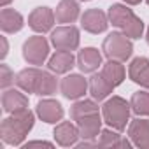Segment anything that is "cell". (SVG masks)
Returning <instances> with one entry per match:
<instances>
[{"mask_svg":"<svg viewBox=\"0 0 149 149\" xmlns=\"http://www.w3.org/2000/svg\"><path fill=\"white\" fill-rule=\"evenodd\" d=\"M97 142H98V147H125V149H130L133 146L132 140L123 139L118 133V130H114L111 126L100 132V139Z\"/></svg>","mask_w":149,"mask_h":149,"instance_id":"cell-22","label":"cell"},{"mask_svg":"<svg viewBox=\"0 0 149 149\" xmlns=\"http://www.w3.org/2000/svg\"><path fill=\"white\" fill-rule=\"evenodd\" d=\"M146 40H147V44H149V28H147V33H146Z\"/></svg>","mask_w":149,"mask_h":149,"instance_id":"cell-33","label":"cell"},{"mask_svg":"<svg viewBox=\"0 0 149 149\" xmlns=\"http://www.w3.org/2000/svg\"><path fill=\"white\" fill-rule=\"evenodd\" d=\"M81 26L90 33H102L109 26V16L102 9H88L81 16Z\"/></svg>","mask_w":149,"mask_h":149,"instance_id":"cell-9","label":"cell"},{"mask_svg":"<svg viewBox=\"0 0 149 149\" xmlns=\"http://www.w3.org/2000/svg\"><path fill=\"white\" fill-rule=\"evenodd\" d=\"M77 128H79V135L83 140H95L100 132H102V118L100 112H93L88 116H83L76 121Z\"/></svg>","mask_w":149,"mask_h":149,"instance_id":"cell-11","label":"cell"},{"mask_svg":"<svg viewBox=\"0 0 149 149\" xmlns=\"http://www.w3.org/2000/svg\"><path fill=\"white\" fill-rule=\"evenodd\" d=\"M53 137L56 140L58 146L61 147H70V146H76L79 140V128L77 125H74L70 121H60L53 132Z\"/></svg>","mask_w":149,"mask_h":149,"instance_id":"cell-10","label":"cell"},{"mask_svg":"<svg viewBox=\"0 0 149 149\" xmlns=\"http://www.w3.org/2000/svg\"><path fill=\"white\" fill-rule=\"evenodd\" d=\"M33 146H46V147H53V144H51V142H47V140H33V142L25 144V147H26V149H28V147H33Z\"/></svg>","mask_w":149,"mask_h":149,"instance_id":"cell-30","label":"cell"},{"mask_svg":"<svg viewBox=\"0 0 149 149\" xmlns=\"http://www.w3.org/2000/svg\"><path fill=\"white\" fill-rule=\"evenodd\" d=\"M102 51L107 56V60L126 61L133 53V44L130 37H126L123 32H112L104 39Z\"/></svg>","mask_w":149,"mask_h":149,"instance_id":"cell-3","label":"cell"},{"mask_svg":"<svg viewBox=\"0 0 149 149\" xmlns=\"http://www.w3.org/2000/svg\"><path fill=\"white\" fill-rule=\"evenodd\" d=\"M21 91L19 90H6L2 93V109H4V112L13 114L19 109L28 107V97Z\"/></svg>","mask_w":149,"mask_h":149,"instance_id":"cell-17","label":"cell"},{"mask_svg":"<svg viewBox=\"0 0 149 149\" xmlns=\"http://www.w3.org/2000/svg\"><path fill=\"white\" fill-rule=\"evenodd\" d=\"M49 56V42L42 35L28 37L23 44V58L28 65H42Z\"/></svg>","mask_w":149,"mask_h":149,"instance_id":"cell-4","label":"cell"},{"mask_svg":"<svg viewBox=\"0 0 149 149\" xmlns=\"http://www.w3.org/2000/svg\"><path fill=\"white\" fill-rule=\"evenodd\" d=\"M58 90V79L56 76H53V72H46L42 70L40 72V77H39V83H37V90H35V95H40V97H49L53 93H56Z\"/></svg>","mask_w":149,"mask_h":149,"instance_id":"cell-24","label":"cell"},{"mask_svg":"<svg viewBox=\"0 0 149 149\" xmlns=\"http://www.w3.org/2000/svg\"><path fill=\"white\" fill-rule=\"evenodd\" d=\"M77 67L84 74H93L98 67H102V53L97 47H84L77 54Z\"/></svg>","mask_w":149,"mask_h":149,"instance_id":"cell-15","label":"cell"},{"mask_svg":"<svg viewBox=\"0 0 149 149\" xmlns=\"http://www.w3.org/2000/svg\"><path fill=\"white\" fill-rule=\"evenodd\" d=\"M123 2H125L126 6H139L142 0H123Z\"/></svg>","mask_w":149,"mask_h":149,"instance_id":"cell-31","label":"cell"},{"mask_svg":"<svg viewBox=\"0 0 149 149\" xmlns=\"http://www.w3.org/2000/svg\"><path fill=\"white\" fill-rule=\"evenodd\" d=\"M132 112L137 116H149V91H137L130 100Z\"/></svg>","mask_w":149,"mask_h":149,"instance_id":"cell-26","label":"cell"},{"mask_svg":"<svg viewBox=\"0 0 149 149\" xmlns=\"http://www.w3.org/2000/svg\"><path fill=\"white\" fill-rule=\"evenodd\" d=\"M112 90H114V86L102 76V72L100 74H93V76L90 77V81H88V91H90V95L95 100L107 98L109 95H112Z\"/></svg>","mask_w":149,"mask_h":149,"instance_id":"cell-20","label":"cell"},{"mask_svg":"<svg viewBox=\"0 0 149 149\" xmlns=\"http://www.w3.org/2000/svg\"><path fill=\"white\" fill-rule=\"evenodd\" d=\"M35 123V116L33 112L26 107V109H19L16 112H13L9 118L2 119L0 125V137L2 140L9 146H21L26 139V135L30 133V130L33 128Z\"/></svg>","mask_w":149,"mask_h":149,"instance_id":"cell-1","label":"cell"},{"mask_svg":"<svg viewBox=\"0 0 149 149\" xmlns=\"http://www.w3.org/2000/svg\"><path fill=\"white\" fill-rule=\"evenodd\" d=\"M130 111H132L130 102H126L121 97H111L102 105L104 121L118 132H123L126 128V123L130 121Z\"/></svg>","mask_w":149,"mask_h":149,"instance_id":"cell-2","label":"cell"},{"mask_svg":"<svg viewBox=\"0 0 149 149\" xmlns=\"http://www.w3.org/2000/svg\"><path fill=\"white\" fill-rule=\"evenodd\" d=\"M128 137L133 146L140 149H149V119H132L128 125Z\"/></svg>","mask_w":149,"mask_h":149,"instance_id":"cell-12","label":"cell"},{"mask_svg":"<svg viewBox=\"0 0 149 149\" xmlns=\"http://www.w3.org/2000/svg\"><path fill=\"white\" fill-rule=\"evenodd\" d=\"M146 2H147V4H149V0H146Z\"/></svg>","mask_w":149,"mask_h":149,"instance_id":"cell-35","label":"cell"},{"mask_svg":"<svg viewBox=\"0 0 149 149\" xmlns=\"http://www.w3.org/2000/svg\"><path fill=\"white\" fill-rule=\"evenodd\" d=\"M79 42H81L79 28L74 25H63V26H58L51 32V44L56 49L76 51L79 47Z\"/></svg>","mask_w":149,"mask_h":149,"instance_id":"cell-5","label":"cell"},{"mask_svg":"<svg viewBox=\"0 0 149 149\" xmlns=\"http://www.w3.org/2000/svg\"><path fill=\"white\" fill-rule=\"evenodd\" d=\"M107 16H109V23H111L112 26L123 28V26H125V25L135 16V14H133L132 9H128V7L123 6V4H112V6L109 7Z\"/></svg>","mask_w":149,"mask_h":149,"instance_id":"cell-23","label":"cell"},{"mask_svg":"<svg viewBox=\"0 0 149 149\" xmlns=\"http://www.w3.org/2000/svg\"><path fill=\"white\" fill-rule=\"evenodd\" d=\"M93 112H100V107L98 104L93 100H77L76 104H74L70 107V118L74 121H77L79 118L83 116H88V114H93Z\"/></svg>","mask_w":149,"mask_h":149,"instance_id":"cell-25","label":"cell"},{"mask_svg":"<svg viewBox=\"0 0 149 149\" xmlns=\"http://www.w3.org/2000/svg\"><path fill=\"white\" fill-rule=\"evenodd\" d=\"M54 21H56L54 13L49 7H35L28 16V26L37 33H46L53 30Z\"/></svg>","mask_w":149,"mask_h":149,"instance_id":"cell-7","label":"cell"},{"mask_svg":"<svg viewBox=\"0 0 149 149\" xmlns=\"http://www.w3.org/2000/svg\"><path fill=\"white\" fill-rule=\"evenodd\" d=\"M60 90H61V95L65 98H68V100H79L88 91V81L81 76V74H70V76H65L61 79Z\"/></svg>","mask_w":149,"mask_h":149,"instance_id":"cell-6","label":"cell"},{"mask_svg":"<svg viewBox=\"0 0 149 149\" xmlns=\"http://www.w3.org/2000/svg\"><path fill=\"white\" fill-rule=\"evenodd\" d=\"M128 77L135 84L149 90V60L144 56L133 58L128 67Z\"/></svg>","mask_w":149,"mask_h":149,"instance_id":"cell-13","label":"cell"},{"mask_svg":"<svg viewBox=\"0 0 149 149\" xmlns=\"http://www.w3.org/2000/svg\"><path fill=\"white\" fill-rule=\"evenodd\" d=\"M11 2H13V0H0V6H2V7H7Z\"/></svg>","mask_w":149,"mask_h":149,"instance_id":"cell-32","label":"cell"},{"mask_svg":"<svg viewBox=\"0 0 149 149\" xmlns=\"http://www.w3.org/2000/svg\"><path fill=\"white\" fill-rule=\"evenodd\" d=\"M13 83H16V77H14L13 70L6 63H2L0 65V86H2L4 90H7Z\"/></svg>","mask_w":149,"mask_h":149,"instance_id":"cell-28","label":"cell"},{"mask_svg":"<svg viewBox=\"0 0 149 149\" xmlns=\"http://www.w3.org/2000/svg\"><path fill=\"white\" fill-rule=\"evenodd\" d=\"M77 58L72 54V51H63V49H56V53L49 58L47 61V68L54 74H67L72 70V67L76 65Z\"/></svg>","mask_w":149,"mask_h":149,"instance_id":"cell-14","label":"cell"},{"mask_svg":"<svg viewBox=\"0 0 149 149\" xmlns=\"http://www.w3.org/2000/svg\"><path fill=\"white\" fill-rule=\"evenodd\" d=\"M83 2H88V0H83Z\"/></svg>","mask_w":149,"mask_h":149,"instance_id":"cell-34","label":"cell"},{"mask_svg":"<svg viewBox=\"0 0 149 149\" xmlns=\"http://www.w3.org/2000/svg\"><path fill=\"white\" fill-rule=\"evenodd\" d=\"M81 16V7L77 4V0H60V4L56 6L54 18L56 23L70 25Z\"/></svg>","mask_w":149,"mask_h":149,"instance_id":"cell-16","label":"cell"},{"mask_svg":"<svg viewBox=\"0 0 149 149\" xmlns=\"http://www.w3.org/2000/svg\"><path fill=\"white\" fill-rule=\"evenodd\" d=\"M102 76H104V77L114 86V88L119 86V84L125 81V76H126L123 61H118V60H107V63L102 65Z\"/></svg>","mask_w":149,"mask_h":149,"instance_id":"cell-21","label":"cell"},{"mask_svg":"<svg viewBox=\"0 0 149 149\" xmlns=\"http://www.w3.org/2000/svg\"><path fill=\"white\" fill-rule=\"evenodd\" d=\"M37 116L47 123V125H58L61 119H63V107L58 100H53V98H44L37 104V109H35Z\"/></svg>","mask_w":149,"mask_h":149,"instance_id":"cell-8","label":"cell"},{"mask_svg":"<svg viewBox=\"0 0 149 149\" xmlns=\"http://www.w3.org/2000/svg\"><path fill=\"white\" fill-rule=\"evenodd\" d=\"M40 72L37 67H28V68H23L16 74V84L19 90H23L25 93H35L37 90V83H39V77H40Z\"/></svg>","mask_w":149,"mask_h":149,"instance_id":"cell-19","label":"cell"},{"mask_svg":"<svg viewBox=\"0 0 149 149\" xmlns=\"http://www.w3.org/2000/svg\"><path fill=\"white\" fill-rule=\"evenodd\" d=\"M123 33L130 39H140L142 33H144V21L139 18V16H133L123 28Z\"/></svg>","mask_w":149,"mask_h":149,"instance_id":"cell-27","label":"cell"},{"mask_svg":"<svg viewBox=\"0 0 149 149\" xmlns=\"http://www.w3.org/2000/svg\"><path fill=\"white\" fill-rule=\"evenodd\" d=\"M0 44H2V51H0V58H6L7 56V51H9V46H7V39L6 37H0Z\"/></svg>","mask_w":149,"mask_h":149,"instance_id":"cell-29","label":"cell"},{"mask_svg":"<svg viewBox=\"0 0 149 149\" xmlns=\"http://www.w3.org/2000/svg\"><path fill=\"white\" fill-rule=\"evenodd\" d=\"M23 26H25V19L18 11L7 9V7L0 11V28H2L4 33H16Z\"/></svg>","mask_w":149,"mask_h":149,"instance_id":"cell-18","label":"cell"}]
</instances>
